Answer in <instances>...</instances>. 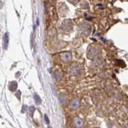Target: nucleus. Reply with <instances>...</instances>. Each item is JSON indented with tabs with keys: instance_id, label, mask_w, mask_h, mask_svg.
I'll use <instances>...</instances> for the list:
<instances>
[{
	"instance_id": "nucleus-7",
	"label": "nucleus",
	"mask_w": 128,
	"mask_h": 128,
	"mask_svg": "<svg viewBox=\"0 0 128 128\" xmlns=\"http://www.w3.org/2000/svg\"><path fill=\"white\" fill-rule=\"evenodd\" d=\"M17 86H18V84H17L16 82H15V81L12 82L11 83L10 87V90H12V92L15 91L17 88Z\"/></svg>"
},
{
	"instance_id": "nucleus-10",
	"label": "nucleus",
	"mask_w": 128,
	"mask_h": 128,
	"mask_svg": "<svg viewBox=\"0 0 128 128\" xmlns=\"http://www.w3.org/2000/svg\"><path fill=\"white\" fill-rule=\"evenodd\" d=\"M34 110H35V108L34 106H32V107H30V113L31 115H32V114H33L34 112Z\"/></svg>"
},
{
	"instance_id": "nucleus-11",
	"label": "nucleus",
	"mask_w": 128,
	"mask_h": 128,
	"mask_svg": "<svg viewBox=\"0 0 128 128\" xmlns=\"http://www.w3.org/2000/svg\"><path fill=\"white\" fill-rule=\"evenodd\" d=\"M48 128H52V127H50V126H49Z\"/></svg>"
},
{
	"instance_id": "nucleus-8",
	"label": "nucleus",
	"mask_w": 128,
	"mask_h": 128,
	"mask_svg": "<svg viewBox=\"0 0 128 128\" xmlns=\"http://www.w3.org/2000/svg\"><path fill=\"white\" fill-rule=\"evenodd\" d=\"M54 76H55V77H56V79H57V80H58V79H60V78H61V77H60V74H59V73H58V72H56L54 74Z\"/></svg>"
},
{
	"instance_id": "nucleus-5",
	"label": "nucleus",
	"mask_w": 128,
	"mask_h": 128,
	"mask_svg": "<svg viewBox=\"0 0 128 128\" xmlns=\"http://www.w3.org/2000/svg\"><path fill=\"white\" fill-rule=\"evenodd\" d=\"M78 105H79V102H78V100L77 99L74 100L72 101V102L71 104V106L72 108L76 109L77 108H78Z\"/></svg>"
},
{
	"instance_id": "nucleus-9",
	"label": "nucleus",
	"mask_w": 128,
	"mask_h": 128,
	"mask_svg": "<svg viewBox=\"0 0 128 128\" xmlns=\"http://www.w3.org/2000/svg\"><path fill=\"white\" fill-rule=\"evenodd\" d=\"M44 120H45V122L47 124H48L50 123V120H49V118L48 117V116H47L46 114H44Z\"/></svg>"
},
{
	"instance_id": "nucleus-6",
	"label": "nucleus",
	"mask_w": 128,
	"mask_h": 128,
	"mask_svg": "<svg viewBox=\"0 0 128 128\" xmlns=\"http://www.w3.org/2000/svg\"><path fill=\"white\" fill-rule=\"evenodd\" d=\"M75 123L77 126H82V125L83 124L82 120L79 118H76V120H75Z\"/></svg>"
},
{
	"instance_id": "nucleus-2",
	"label": "nucleus",
	"mask_w": 128,
	"mask_h": 128,
	"mask_svg": "<svg viewBox=\"0 0 128 128\" xmlns=\"http://www.w3.org/2000/svg\"><path fill=\"white\" fill-rule=\"evenodd\" d=\"M71 54L69 52H66L64 53L63 54H62V58L63 59L64 61H68V60H70L71 59Z\"/></svg>"
},
{
	"instance_id": "nucleus-1",
	"label": "nucleus",
	"mask_w": 128,
	"mask_h": 128,
	"mask_svg": "<svg viewBox=\"0 0 128 128\" xmlns=\"http://www.w3.org/2000/svg\"><path fill=\"white\" fill-rule=\"evenodd\" d=\"M9 42V38H8V34L6 33L4 36V39H3V48L4 49H6Z\"/></svg>"
},
{
	"instance_id": "nucleus-4",
	"label": "nucleus",
	"mask_w": 128,
	"mask_h": 128,
	"mask_svg": "<svg viewBox=\"0 0 128 128\" xmlns=\"http://www.w3.org/2000/svg\"><path fill=\"white\" fill-rule=\"evenodd\" d=\"M34 98L35 102H36V103L37 104H38V105L41 104V98H40V96H39L38 94L35 93V94H34Z\"/></svg>"
},
{
	"instance_id": "nucleus-3",
	"label": "nucleus",
	"mask_w": 128,
	"mask_h": 128,
	"mask_svg": "<svg viewBox=\"0 0 128 128\" xmlns=\"http://www.w3.org/2000/svg\"><path fill=\"white\" fill-rule=\"evenodd\" d=\"M59 102H60V104H64L66 102V97L63 95V94H60L59 96Z\"/></svg>"
}]
</instances>
